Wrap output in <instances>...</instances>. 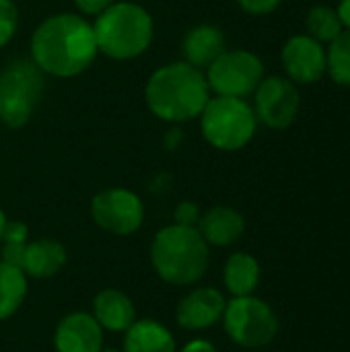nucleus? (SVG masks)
Segmentation results:
<instances>
[{"label":"nucleus","mask_w":350,"mask_h":352,"mask_svg":"<svg viewBox=\"0 0 350 352\" xmlns=\"http://www.w3.org/2000/svg\"><path fill=\"white\" fill-rule=\"evenodd\" d=\"M31 62L50 76L74 78L89 70L99 56L93 23L80 12L45 16L29 41Z\"/></svg>","instance_id":"obj_1"},{"label":"nucleus","mask_w":350,"mask_h":352,"mask_svg":"<svg viewBox=\"0 0 350 352\" xmlns=\"http://www.w3.org/2000/svg\"><path fill=\"white\" fill-rule=\"evenodd\" d=\"M204 70L177 60L159 66L144 85V103L149 111L167 124H186L198 120L210 101Z\"/></svg>","instance_id":"obj_2"},{"label":"nucleus","mask_w":350,"mask_h":352,"mask_svg":"<svg viewBox=\"0 0 350 352\" xmlns=\"http://www.w3.org/2000/svg\"><path fill=\"white\" fill-rule=\"evenodd\" d=\"M151 264L161 280L173 287H192L208 270L210 245L196 227L167 225L151 243Z\"/></svg>","instance_id":"obj_3"},{"label":"nucleus","mask_w":350,"mask_h":352,"mask_svg":"<svg viewBox=\"0 0 350 352\" xmlns=\"http://www.w3.org/2000/svg\"><path fill=\"white\" fill-rule=\"evenodd\" d=\"M99 54L126 62L142 56L155 39V21L151 12L128 0H116L93 21Z\"/></svg>","instance_id":"obj_4"},{"label":"nucleus","mask_w":350,"mask_h":352,"mask_svg":"<svg viewBox=\"0 0 350 352\" xmlns=\"http://www.w3.org/2000/svg\"><path fill=\"white\" fill-rule=\"evenodd\" d=\"M200 132L204 140L223 153L245 148L256 136L258 118L245 99L212 95L200 113Z\"/></svg>","instance_id":"obj_5"},{"label":"nucleus","mask_w":350,"mask_h":352,"mask_svg":"<svg viewBox=\"0 0 350 352\" xmlns=\"http://www.w3.org/2000/svg\"><path fill=\"white\" fill-rule=\"evenodd\" d=\"M221 322L227 336L241 349H264L278 334V318L274 309L254 295L227 301Z\"/></svg>","instance_id":"obj_6"},{"label":"nucleus","mask_w":350,"mask_h":352,"mask_svg":"<svg viewBox=\"0 0 350 352\" xmlns=\"http://www.w3.org/2000/svg\"><path fill=\"white\" fill-rule=\"evenodd\" d=\"M43 72L33 62H12L0 72V122L8 128L29 124L43 93Z\"/></svg>","instance_id":"obj_7"},{"label":"nucleus","mask_w":350,"mask_h":352,"mask_svg":"<svg viewBox=\"0 0 350 352\" xmlns=\"http://www.w3.org/2000/svg\"><path fill=\"white\" fill-rule=\"evenodd\" d=\"M204 76L212 95L245 99L264 78V62L250 50H225L204 70Z\"/></svg>","instance_id":"obj_8"},{"label":"nucleus","mask_w":350,"mask_h":352,"mask_svg":"<svg viewBox=\"0 0 350 352\" xmlns=\"http://www.w3.org/2000/svg\"><path fill=\"white\" fill-rule=\"evenodd\" d=\"M91 217L95 225L111 235H132L144 223V204L128 188H107L93 196Z\"/></svg>","instance_id":"obj_9"},{"label":"nucleus","mask_w":350,"mask_h":352,"mask_svg":"<svg viewBox=\"0 0 350 352\" xmlns=\"http://www.w3.org/2000/svg\"><path fill=\"white\" fill-rule=\"evenodd\" d=\"M254 113L258 122L272 130H287L295 124L301 109V95L287 76H264L254 91Z\"/></svg>","instance_id":"obj_10"},{"label":"nucleus","mask_w":350,"mask_h":352,"mask_svg":"<svg viewBox=\"0 0 350 352\" xmlns=\"http://www.w3.org/2000/svg\"><path fill=\"white\" fill-rule=\"evenodd\" d=\"M68 260L62 241L41 237L27 243H2V262H8L25 272L27 278L45 280L56 276Z\"/></svg>","instance_id":"obj_11"},{"label":"nucleus","mask_w":350,"mask_h":352,"mask_svg":"<svg viewBox=\"0 0 350 352\" xmlns=\"http://www.w3.org/2000/svg\"><path fill=\"white\" fill-rule=\"evenodd\" d=\"M285 74L295 85H316L326 74V50L324 43L311 35H293L287 39L281 52Z\"/></svg>","instance_id":"obj_12"},{"label":"nucleus","mask_w":350,"mask_h":352,"mask_svg":"<svg viewBox=\"0 0 350 352\" xmlns=\"http://www.w3.org/2000/svg\"><path fill=\"white\" fill-rule=\"evenodd\" d=\"M225 307L227 299L219 289L200 287L192 289L179 299L175 307V320L177 326L188 332H202L223 320Z\"/></svg>","instance_id":"obj_13"},{"label":"nucleus","mask_w":350,"mask_h":352,"mask_svg":"<svg viewBox=\"0 0 350 352\" xmlns=\"http://www.w3.org/2000/svg\"><path fill=\"white\" fill-rule=\"evenodd\" d=\"M54 349L56 352H101L103 328L91 314L72 311L58 322Z\"/></svg>","instance_id":"obj_14"},{"label":"nucleus","mask_w":350,"mask_h":352,"mask_svg":"<svg viewBox=\"0 0 350 352\" xmlns=\"http://www.w3.org/2000/svg\"><path fill=\"white\" fill-rule=\"evenodd\" d=\"M204 241L212 248H229L241 239L245 233V219L239 210L231 206H212L200 214L196 225Z\"/></svg>","instance_id":"obj_15"},{"label":"nucleus","mask_w":350,"mask_h":352,"mask_svg":"<svg viewBox=\"0 0 350 352\" xmlns=\"http://www.w3.org/2000/svg\"><path fill=\"white\" fill-rule=\"evenodd\" d=\"M227 50L225 33L215 25H196L192 27L182 41V60L206 70L223 52Z\"/></svg>","instance_id":"obj_16"},{"label":"nucleus","mask_w":350,"mask_h":352,"mask_svg":"<svg viewBox=\"0 0 350 352\" xmlns=\"http://www.w3.org/2000/svg\"><path fill=\"white\" fill-rule=\"evenodd\" d=\"M91 316L103 330L126 332L136 322V307L126 293L118 289H103L93 299Z\"/></svg>","instance_id":"obj_17"},{"label":"nucleus","mask_w":350,"mask_h":352,"mask_svg":"<svg viewBox=\"0 0 350 352\" xmlns=\"http://www.w3.org/2000/svg\"><path fill=\"white\" fill-rule=\"evenodd\" d=\"M124 334V352H177L173 334L157 320H136Z\"/></svg>","instance_id":"obj_18"},{"label":"nucleus","mask_w":350,"mask_h":352,"mask_svg":"<svg viewBox=\"0 0 350 352\" xmlns=\"http://www.w3.org/2000/svg\"><path fill=\"white\" fill-rule=\"evenodd\" d=\"M260 264L252 254L245 252H235L229 256L223 268V283L225 289L233 297H248L254 295V291L260 285Z\"/></svg>","instance_id":"obj_19"},{"label":"nucleus","mask_w":350,"mask_h":352,"mask_svg":"<svg viewBox=\"0 0 350 352\" xmlns=\"http://www.w3.org/2000/svg\"><path fill=\"white\" fill-rule=\"evenodd\" d=\"M27 276L21 268L0 260V322L12 318L27 297Z\"/></svg>","instance_id":"obj_20"},{"label":"nucleus","mask_w":350,"mask_h":352,"mask_svg":"<svg viewBox=\"0 0 350 352\" xmlns=\"http://www.w3.org/2000/svg\"><path fill=\"white\" fill-rule=\"evenodd\" d=\"M305 25H307V35H311L320 43H330V41H334L344 31L336 8L324 6V4L314 6L307 12Z\"/></svg>","instance_id":"obj_21"},{"label":"nucleus","mask_w":350,"mask_h":352,"mask_svg":"<svg viewBox=\"0 0 350 352\" xmlns=\"http://www.w3.org/2000/svg\"><path fill=\"white\" fill-rule=\"evenodd\" d=\"M326 74L340 87H350V31H342L326 50Z\"/></svg>","instance_id":"obj_22"},{"label":"nucleus","mask_w":350,"mask_h":352,"mask_svg":"<svg viewBox=\"0 0 350 352\" xmlns=\"http://www.w3.org/2000/svg\"><path fill=\"white\" fill-rule=\"evenodd\" d=\"M19 6L14 0H0V50L10 43L19 29Z\"/></svg>","instance_id":"obj_23"},{"label":"nucleus","mask_w":350,"mask_h":352,"mask_svg":"<svg viewBox=\"0 0 350 352\" xmlns=\"http://www.w3.org/2000/svg\"><path fill=\"white\" fill-rule=\"evenodd\" d=\"M200 206L192 200H184L173 210V223L182 227H196L200 221Z\"/></svg>","instance_id":"obj_24"},{"label":"nucleus","mask_w":350,"mask_h":352,"mask_svg":"<svg viewBox=\"0 0 350 352\" xmlns=\"http://www.w3.org/2000/svg\"><path fill=\"white\" fill-rule=\"evenodd\" d=\"M29 241V227L23 221H6L2 231V243H27Z\"/></svg>","instance_id":"obj_25"},{"label":"nucleus","mask_w":350,"mask_h":352,"mask_svg":"<svg viewBox=\"0 0 350 352\" xmlns=\"http://www.w3.org/2000/svg\"><path fill=\"white\" fill-rule=\"evenodd\" d=\"M239 8L248 14H254V16H262V14H270L274 12L283 0H237Z\"/></svg>","instance_id":"obj_26"},{"label":"nucleus","mask_w":350,"mask_h":352,"mask_svg":"<svg viewBox=\"0 0 350 352\" xmlns=\"http://www.w3.org/2000/svg\"><path fill=\"white\" fill-rule=\"evenodd\" d=\"M116 0H74L78 12L83 16H97L101 14L107 6H111Z\"/></svg>","instance_id":"obj_27"},{"label":"nucleus","mask_w":350,"mask_h":352,"mask_svg":"<svg viewBox=\"0 0 350 352\" xmlns=\"http://www.w3.org/2000/svg\"><path fill=\"white\" fill-rule=\"evenodd\" d=\"M177 352H219L217 351V346L212 344V342H208V340H204V338H196V340H190L182 351Z\"/></svg>","instance_id":"obj_28"},{"label":"nucleus","mask_w":350,"mask_h":352,"mask_svg":"<svg viewBox=\"0 0 350 352\" xmlns=\"http://www.w3.org/2000/svg\"><path fill=\"white\" fill-rule=\"evenodd\" d=\"M336 12H338V16H340L342 27H344L347 31H350V0H340L338 6H336Z\"/></svg>","instance_id":"obj_29"},{"label":"nucleus","mask_w":350,"mask_h":352,"mask_svg":"<svg viewBox=\"0 0 350 352\" xmlns=\"http://www.w3.org/2000/svg\"><path fill=\"white\" fill-rule=\"evenodd\" d=\"M6 214H4V210L0 208V241H2V231H4V225H6Z\"/></svg>","instance_id":"obj_30"},{"label":"nucleus","mask_w":350,"mask_h":352,"mask_svg":"<svg viewBox=\"0 0 350 352\" xmlns=\"http://www.w3.org/2000/svg\"><path fill=\"white\" fill-rule=\"evenodd\" d=\"M101 352H124V351H118V349H101Z\"/></svg>","instance_id":"obj_31"},{"label":"nucleus","mask_w":350,"mask_h":352,"mask_svg":"<svg viewBox=\"0 0 350 352\" xmlns=\"http://www.w3.org/2000/svg\"><path fill=\"white\" fill-rule=\"evenodd\" d=\"M0 109H2V101H0Z\"/></svg>","instance_id":"obj_32"}]
</instances>
